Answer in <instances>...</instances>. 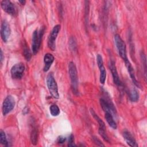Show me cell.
<instances>
[{"mask_svg": "<svg viewBox=\"0 0 147 147\" xmlns=\"http://www.w3.org/2000/svg\"><path fill=\"white\" fill-rule=\"evenodd\" d=\"M85 24L86 28L88 27V13H89V1H85Z\"/></svg>", "mask_w": 147, "mask_h": 147, "instance_id": "obj_25", "label": "cell"}, {"mask_svg": "<svg viewBox=\"0 0 147 147\" xmlns=\"http://www.w3.org/2000/svg\"><path fill=\"white\" fill-rule=\"evenodd\" d=\"M69 46L71 51H76L77 48V44H76V41L74 37L72 36L69 38Z\"/></svg>", "mask_w": 147, "mask_h": 147, "instance_id": "obj_23", "label": "cell"}, {"mask_svg": "<svg viewBox=\"0 0 147 147\" xmlns=\"http://www.w3.org/2000/svg\"><path fill=\"white\" fill-rule=\"evenodd\" d=\"M68 146L73 147V146H76L74 142V136L72 134H71L68 138Z\"/></svg>", "mask_w": 147, "mask_h": 147, "instance_id": "obj_27", "label": "cell"}, {"mask_svg": "<svg viewBox=\"0 0 147 147\" xmlns=\"http://www.w3.org/2000/svg\"><path fill=\"white\" fill-rule=\"evenodd\" d=\"M1 53H0V61H1V63H2V61L3 60V52L2 51V49H1Z\"/></svg>", "mask_w": 147, "mask_h": 147, "instance_id": "obj_30", "label": "cell"}, {"mask_svg": "<svg viewBox=\"0 0 147 147\" xmlns=\"http://www.w3.org/2000/svg\"><path fill=\"white\" fill-rule=\"evenodd\" d=\"M90 113L92 115V117L97 121L99 125V129H106L105 122L99 117V116L97 115V114L95 112V111L92 109H90Z\"/></svg>", "mask_w": 147, "mask_h": 147, "instance_id": "obj_17", "label": "cell"}, {"mask_svg": "<svg viewBox=\"0 0 147 147\" xmlns=\"http://www.w3.org/2000/svg\"><path fill=\"white\" fill-rule=\"evenodd\" d=\"M11 33L10 25L6 20H3L1 24V36L2 40L4 42H7Z\"/></svg>", "mask_w": 147, "mask_h": 147, "instance_id": "obj_11", "label": "cell"}, {"mask_svg": "<svg viewBox=\"0 0 147 147\" xmlns=\"http://www.w3.org/2000/svg\"><path fill=\"white\" fill-rule=\"evenodd\" d=\"M68 72L71 79V89L75 95H78V72L75 63L72 61L68 64Z\"/></svg>", "mask_w": 147, "mask_h": 147, "instance_id": "obj_2", "label": "cell"}, {"mask_svg": "<svg viewBox=\"0 0 147 147\" xmlns=\"http://www.w3.org/2000/svg\"><path fill=\"white\" fill-rule=\"evenodd\" d=\"M96 61L98 68L99 69L100 76H99V82L101 84H104L106 79V71L103 65V61L102 56L98 54L96 56Z\"/></svg>", "mask_w": 147, "mask_h": 147, "instance_id": "obj_10", "label": "cell"}, {"mask_svg": "<svg viewBox=\"0 0 147 147\" xmlns=\"http://www.w3.org/2000/svg\"><path fill=\"white\" fill-rule=\"evenodd\" d=\"M109 68H110V69L111 74H112L113 82H114V84L118 87L122 88L123 87V84L119 79V77L118 76V72L117 70L115 63L113 60H110V63H109Z\"/></svg>", "mask_w": 147, "mask_h": 147, "instance_id": "obj_9", "label": "cell"}, {"mask_svg": "<svg viewBox=\"0 0 147 147\" xmlns=\"http://www.w3.org/2000/svg\"><path fill=\"white\" fill-rule=\"evenodd\" d=\"M123 138L125 139V141L129 146L131 147H137L138 146V144L136 142V140L131 135V134L128 131H124L122 133Z\"/></svg>", "mask_w": 147, "mask_h": 147, "instance_id": "obj_14", "label": "cell"}, {"mask_svg": "<svg viewBox=\"0 0 147 147\" xmlns=\"http://www.w3.org/2000/svg\"><path fill=\"white\" fill-rule=\"evenodd\" d=\"M47 84L52 96L55 99H59V94L58 92V87L52 73H49L48 75L47 78Z\"/></svg>", "mask_w": 147, "mask_h": 147, "instance_id": "obj_4", "label": "cell"}, {"mask_svg": "<svg viewBox=\"0 0 147 147\" xmlns=\"http://www.w3.org/2000/svg\"><path fill=\"white\" fill-rule=\"evenodd\" d=\"M60 30V25H55L51 32L48 40V46L50 49L54 51L56 49V40Z\"/></svg>", "mask_w": 147, "mask_h": 147, "instance_id": "obj_6", "label": "cell"}, {"mask_svg": "<svg viewBox=\"0 0 147 147\" xmlns=\"http://www.w3.org/2000/svg\"><path fill=\"white\" fill-rule=\"evenodd\" d=\"M141 58L142 63V65H144V69L145 70V79H146V56L145 53L143 52H141Z\"/></svg>", "mask_w": 147, "mask_h": 147, "instance_id": "obj_26", "label": "cell"}, {"mask_svg": "<svg viewBox=\"0 0 147 147\" xmlns=\"http://www.w3.org/2000/svg\"><path fill=\"white\" fill-rule=\"evenodd\" d=\"M129 98L131 102H136L139 99V93L135 88H132L129 92Z\"/></svg>", "mask_w": 147, "mask_h": 147, "instance_id": "obj_18", "label": "cell"}, {"mask_svg": "<svg viewBox=\"0 0 147 147\" xmlns=\"http://www.w3.org/2000/svg\"><path fill=\"white\" fill-rule=\"evenodd\" d=\"M125 63V65H126V67L127 68V71L129 74V75L130 76V78L133 82V83H134V84L138 87H140V84L138 82V81L137 80L136 78V76H135V73H134V68L131 65V64L130 63V62L129 61V60L128 59L124 61Z\"/></svg>", "mask_w": 147, "mask_h": 147, "instance_id": "obj_13", "label": "cell"}, {"mask_svg": "<svg viewBox=\"0 0 147 147\" xmlns=\"http://www.w3.org/2000/svg\"><path fill=\"white\" fill-rule=\"evenodd\" d=\"M105 118L110 127L113 129H117V125L114 119L113 115L109 113H105Z\"/></svg>", "mask_w": 147, "mask_h": 147, "instance_id": "obj_16", "label": "cell"}, {"mask_svg": "<svg viewBox=\"0 0 147 147\" xmlns=\"http://www.w3.org/2000/svg\"><path fill=\"white\" fill-rule=\"evenodd\" d=\"M51 114L53 117H56L60 114V109L56 105H52L49 107Z\"/></svg>", "mask_w": 147, "mask_h": 147, "instance_id": "obj_20", "label": "cell"}, {"mask_svg": "<svg viewBox=\"0 0 147 147\" xmlns=\"http://www.w3.org/2000/svg\"><path fill=\"white\" fill-rule=\"evenodd\" d=\"M19 2H20V3H21V5H24L25 4L26 1H19Z\"/></svg>", "mask_w": 147, "mask_h": 147, "instance_id": "obj_31", "label": "cell"}, {"mask_svg": "<svg viewBox=\"0 0 147 147\" xmlns=\"http://www.w3.org/2000/svg\"><path fill=\"white\" fill-rule=\"evenodd\" d=\"M55 57L51 53H46L44 57V67L43 71L44 72H47L51 68L53 62L54 61Z\"/></svg>", "mask_w": 147, "mask_h": 147, "instance_id": "obj_15", "label": "cell"}, {"mask_svg": "<svg viewBox=\"0 0 147 147\" xmlns=\"http://www.w3.org/2000/svg\"><path fill=\"white\" fill-rule=\"evenodd\" d=\"M23 54L24 56V57L27 61H29L30 59H31V52L27 46V45L25 44V45L24 46V49H23Z\"/></svg>", "mask_w": 147, "mask_h": 147, "instance_id": "obj_22", "label": "cell"}, {"mask_svg": "<svg viewBox=\"0 0 147 147\" xmlns=\"http://www.w3.org/2000/svg\"><path fill=\"white\" fill-rule=\"evenodd\" d=\"M38 130L36 127H33V129L31 131L30 134V140L32 142V144L33 145H36L37 144L38 141Z\"/></svg>", "mask_w": 147, "mask_h": 147, "instance_id": "obj_19", "label": "cell"}, {"mask_svg": "<svg viewBox=\"0 0 147 147\" xmlns=\"http://www.w3.org/2000/svg\"><path fill=\"white\" fill-rule=\"evenodd\" d=\"M45 27L42 26L39 30L36 29L32 35V53L36 55L38 52V50L41 46V40L42 36L45 32Z\"/></svg>", "mask_w": 147, "mask_h": 147, "instance_id": "obj_3", "label": "cell"}, {"mask_svg": "<svg viewBox=\"0 0 147 147\" xmlns=\"http://www.w3.org/2000/svg\"><path fill=\"white\" fill-rule=\"evenodd\" d=\"M98 132H99V134H100V136L102 137V138L108 142H110V139L107 134V133H106V129H98Z\"/></svg>", "mask_w": 147, "mask_h": 147, "instance_id": "obj_24", "label": "cell"}, {"mask_svg": "<svg viewBox=\"0 0 147 147\" xmlns=\"http://www.w3.org/2000/svg\"><path fill=\"white\" fill-rule=\"evenodd\" d=\"M66 140V138L64 136H59L57 138V142L59 144L64 143Z\"/></svg>", "mask_w": 147, "mask_h": 147, "instance_id": "obj_29", "label": "cell"}, {"mask_svg": "<svg viewBox=\"0 0 147 147\" xmlns=\"http://www.w3.org/2000/svg\"><path fill=\"white\" fill-rule=\"evenodd\" d=\"M1 6L2 9L7 14L14 16L16 14V8L13 3L9 0H3L1 2Z\"/></svg>", "mask_w": 147, "mask_h": 147, "instance_id": "obj_12", "label": "cell"}, {"mask_svg": "<svg viewBox=\"0 0 147 147\" xmlns=\"http://www.w3.org/2000/svg\"><path fill=\"white\" fill-rule=\"evenodd\" d=\"M103 90V94L104 97L100 99V105L101 107L105 113H109L113 116H115L117 114L115 106L110 99L109 94L105 90Z\"/></svg>", "mask_w": 147, "mask_h": 147, "instance_id": "obj_1", "label": "cell"}, {"mask_svg": "<svg viewBox=\"0 0 147 147\" xmlns=\"http://www.w3.org/2000/svg\"><path fill=\"white\" fill-rule=\"evenodd\" d=\"M114 42L118 50V53L123 61L128 59L126 53V47L125 42L118 34H116L114 37Z\"/></svg>", "mask_w": 147, "mask_h": 147, "instance_id": "obj_5", "label": "cell"}, {"mask_svg": "<svg viewBox=\"0 0 147 147\" xmlns=\"http://www.w3.org/2000/svg\"><path fill=\"white\" fill-rule=\"evenodd\" d=\"M25 67L22 63H19L14 65L10 70L11 77L14 79H21L24 75Z\"/></svg>", "mask_w": 147, "mask_h": 147, "instance_id": "obj_8", "label": "cell"}, {"mask_svg": "<svg viewBox=\"0 0 147 147\" xmlns=\"http://www.w3.org/2000/svg\"><path fill=\"white\" fill-rule=\"evenodd\" d=\"M92 140L94 141V142L98 146H105V145L101 142V141L96 137L95 136H93L92 137Z\"/></svg>", "mask_w": 147, "mask_h": 147, "instance_id": "obj_28", "label": "cell"}, {"mask_svg": "<svg viewBox=\"0 0 147 147\" xmlns=\"http://www.w3.org/2000/svg\"><path fill=\"white\" fill-rule=\"evenodd\" d=\"M0 142L2 145H4L5 146H9L8 141H7L5 133L2 130H1L0 131Z\"/></svg>", "mask_w": 147, "mask_h": 147, "instance_id": "obj_21", "label": "cell"}, {"mask_svg": "<svg viewBox=\"0 0 147 147\" xmlns=\"http://www.w3.org/2000/svg\"><path fill=\"white\" fill-rule=\"evenodd\" d=\"M16 104L15 99L10 95H7L4 99L2 103V114L3 115H7L14 107Z\"/></svg>", "mask_w": 147, "mask_h": 147, "instance_id": "obj_7", "label": "cell"}]
</instances>
